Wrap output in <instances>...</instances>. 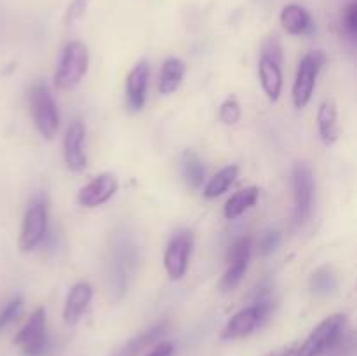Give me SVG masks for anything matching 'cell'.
Listing matches in <instances>:
<instances>
[{
	"mask_svg": "<svg viewBox=\"0 0 357 356\" xmlns=\"http://www.w3.org/2000/svg\"><path fill=\"white\" fill-rule=\"evenodd\" d=\"M296 348H298V344H295V342H293V344L282 346V348L274 349V351L267 353V355H264V356H293L295 355Z\"/></svg>",
	"mask_w": 357,
	"mask_h": 356,
	"instance_id": "obj_32",
	"label": "cell"
},
{
	"mask_svg": "<svg viewBox=\"0 0 357 356\" xmlns=\"http://www.w3.org/2000/svg\"><path fill=\"white\" fill-rule=\"evenodd\" d=\"M89 2L91 0H72L65 13V24L72 27L75 21H79L87 10V7H89Z\"/></svg>",
	"mask_w": 357,
	"mask_h": 356,
	"instance_id": "obj_29",
	"label": "cell"
},
{
	"mask_svg": "<svg viewBox=\"0 0 357 356\" xmlns=\"http://www.w3.org/2000/svg\"><path fill=\"white\" fill-rule=\"evenodd\" d=\"M150 65L149 61L142 59L132 66L126 82V103L129 110L138 112L142 110L146 100V87H149Z\"/></svg>",
	"mask_w": 357,
	"mask_h": 356,
	"instance_id": "obj_14",
	"label": "cell"
},
{
	"mask_svg": "<svg viewBox=\"0 0 357 356\" xmlns=\"http://www.w3.org/2000/svg\"><path fill=\"white\" fill-rule=\"evenodd\" d=\"M14 344L21 349L23 356H44L47 353L49 337L45 330L44 307H38L30 314L26 323L14 337Z\"/></svg>",
	"mask_w": 357,
	"mask_h": 356,
	"instance_id": "obj_7",
	"label": "cell"
},
{
	"mask_svg": "<svg viewBox=\"0 0 357 356\" xmlns=\"http://www.w3.org/2000/svg\"><path fill=\"white\" fill-rule=\"evenodd\" d=\"M136 260H138V251L131 237L124 232L115 234L112 237L110 258H108V285L115 299H121L128 290Z\"/></svg>",
	"mask_w": 357,
	"mask_h": 356,
	"instance_id": "obj_1",
	"label": "cell"
},
{
	"mask_svg": "<svg viewBox=\"0 0 357 356\" xmlns=\"http://www.w3.org/2000/svg\"><path fill=\"white\" fill-rule=\"evenodd\" d=\"M47 234V208L44 201H35L28 206L20 234V250L31 251L44 241Z\"/></svg>",
	"mask_w": 357,
	"mask_h": 356,
	"instance_id": "obj_9",
	"label": "cell"
},
{
	"mask_svg": "<svg viewBox=\"0 0 357 356\" xmlns=\"http://www.w3.org/2000/svg\"><path fill=\"white\" fill-rule=\"evenodd\" d=\"M86 143V128L80 121L72 122L68 126L63 138V150H65V163L72 171H82L87 166V156L84 150Z\"/></svg>",
	"mask_w": 357,
	"mask_h": 356,
	"instance_id": "obj_13",
	"label": "cell"
},
{
	"mask_svg": "<svg viewBox=\"0 0 357 356\" xmlns=\"http://www.w3.org/2000/svg\"><path fill=\"white\" fill-rule=\"evenodd\" d=\"M281 24L289 35H305L314 28L310 14L298 3H288L282 7Z\"/></svg>",
	"mask_w": 357,
	"mask_h": 356,
	"instance_id": "obj_16",
	"label": "cell"
},
{
	"mask_svg": "<svg viewBox=\"0 0 357 356\" xmlns=\"http://www.w3.org/2000/svg\"><path fill=\"white\" fill-rule=\"evenodd\" d=\"M185 63L180 58H167L159 75V93L173 94L183 82Z\"/></svg>",
	"mask_w": 357,
	"mask_h": 356,
	"instance_id": "obj_21",
	"label": "cell"
},
{
	"mask_svg": "<svg viewBox=\"0 0 357 356\" xmlns=\"http://www.w3.org/2000/svg\"><path fill=\"white\" fill-rule=\"evenodd\" d=\"M192 246H194V236L190 230H180L171 237L164 251V267L173 281H180L187 272Z\"/></svg>",
	"mask_w": 357,
	"mask_h": 356,
	"instance_id": "obj_10",
	"label": "cell"
},
{
	"mask_svg": "<svg viewBox=\"0 0 357 356\" xmlns=\"http://www.w3.org/2000/svg\"><path fill=\"white\" fill-rule=\"evenodd\" d=\"M317 129L319 136L326 145H333L338 140L340 129H338V114L333 101H323L317 112Z\"/></svg>",
	"mask_w": 357,
	"mask_h": 356,
	"instance_id": "obj_19",
	"label": "cell"
},
{
	"mask_svg": "<svg viewBox=\"0 0 357 356\" xmlns=\"http://www.w3.org/2000/svg\"><path fill=\"white\" fill-rule=\"evenodd\" d=\"M181 175L190 188H201L206 178V166L194 150H185L181 156Z\"/></svg>",
	"mask_w": 357,
	"mask_h": 356,
	"instance_id": "obj_23",
	"label": "cell"
},
{
	"mask_svg": "<svg viewBox=\"0 0 357 356\" xmlns=\"http://www.w3.org/2000/svg\"><path fill=\"white\" fill-rule=\"evenodd\" d=\"M239 175V168L236 164H230V166H225L223 170H220L218 173L213 175V178H209V181L206 184L204 191H202V195L206 199H215L218 195L225 194L230 188V185L234 184V180Z\"/></svg>",
	"mask_w": 357,
	"mask_h": 356,
	"instance_id": "obj_24",
	"label": "cell"
},
{
	"mask_svg": "<svg viewBox=\"0 0 357 356\" xmlns=\"http://www.w3.org/2000/svg\"><path fill=\"white\" fill-rule=\"evenodd\" d=\"M342 23H344L345 34L349 35L352 42L357 37V3L352 2L349 3L347 9L344 10V17H342Z\"/></svg>",
	"mask_w": 357,
	"mask_h": 356,
	"instance_id": "obj_28",
	"label": "cell"
},
{
	"mask_svg": "<svg viewBox=\"0 0 357 356\" xmlns=\"http://www.w3.org/2000/svg\"><path fill=\"white\" fill-rule=\"evenodd\" d=\"M218 117L223 124L227 126H234L239 122L241 119V105L236 98H227L222 105H220L218 110Z\"/></svg>",
	"mask_w": 357,
	"mask_h": 356,
	"instance_id": "obj_25",
	"label": "cell"
},
{
	"mask_svg": "<svg viewBox=\"0 0 357 356\" xmlns=\"http://www.w3.org/2000/svg\"><path fill=\"white\" fill-rule=\"evenodd\" d=\"M28 100H30V110L35 128L45 140H52L59 129V114L47 84L42 82V80L35 82L30 87Z\"/></svg>",
	"mask_w": 357,
	"mask_h": 356,
	"instance_id": "obj_4",
	"label": "cell"
},
{
	"mask_svg": "<svg viewBox=\"0 0 357 356\" xmlns=\"http://www.w3.org/2000/svg\"><path fill=\"white\" fill-rule=\"evenodd\" d=\"M279 244H281V232H279V230H267V232L260 237L258 248H260L261 255H271L272 251L278 250Z\"/></svg>",
	"mask_w": 357,
	"mask_h": 356,
	"instance_id": "obj_30",
	"label": "cell"
},
{
	"mask_svg": "<svg viewBox=\"0 0 357 356\" xmlns=\"http://www.w3.org/2000/svg\"><path fill=\"white\" fill-rule=\"evenodd\" d=\"M291 181L293 201H295V223L296 225H303L312 215L314 191H316V181H314L310 164L305 163V161L296 163L291 171Z\"/></svg>",
	"mask_w": 357,
	"mask_h": 356,
	"instance_id": "obj_6",
	"label": "cell"
},
{
	"mask_svg": "<svg viewBox=\"0 0 357 356\" xmlns=\"http://www.w3.org/2000/svg\"><path fill=\"white\" fill-rule=\"evenodd\" d=\"M349 316L344 313H335L324 318L305 339L300 348H296L293 356H323L324 353L337 348L340 339L347 332Z\"/></svg>",
	"mask_w": 357,
	"mask_h": 356,
	"instance_id": "obj_2",
	"label": "cell"
},
{
	"mask_svg": "<svg viewBox=\"0 0 357 356\" xmlns=\"http://www.w3.org/2000/svg\"><path fill=\"white\" fill-rule=\"evenodd\" d=\"M89 66V51L82 42H68L61 52L58 70L54 73V86L58 89H72L82 80Z\"/></svg>",
	"mask_w": 357,
	"mask_h": 356,
	"instance_id": "obj_5",
	"label": "cell"
},
{
	"mask_svg": "<svg viewBox=\"0 0 357 356\" xmlns=\"http://www.w3.org/2000/svg\"><path fill=\"white\" fill-rule=\"evenodd\" d=\"M272 311H274V302H272L271 295L255 299L251 306L237 311L227 321L225 328L222 332V339L223 341H237V339L248 337V335L253 334L258 327H261L268 320Z\"/></svg>",
	"mask_w": 357,
	"mask_h": 356,
	"instance_id": "obj_3",
	"label": "cell"
},
{
	"mask_svg": "<svg viewBox=\"0 0 357 356\" xmlns=\"http://www.w3.org/2000/svg\"><path fill=\"white\" fill-rule=\"evenodd\" d=\"M258 198H260V188L255 187V185L243 188V191L236 192L232 198H229V201L225 202V208H223V215L229 220L239 218L241 215H244L248 209L257 205Z\"/></svg>",
	"mask_w": 357,
	"mask_h": 356,
	"instance_id": "obj_20",
	"label": "cell"
},
{
	"mask_svg": "<svg viewBox=\"0 0 357 356\" xmlns=\"http://www.w3.org/2000/svg\"><path fill=\"white\" fill-rule=\"evenodd\" d=\"M166 330H167L166 323L153 325V327H150L149 330H143L142 334H138L136 337L129 339V341L126 342L122 348H119L112 356H139V353H142L143 349L155 344V342L166 334Z\"/></svg>",
	"mask_w": 357,
	"mask_h": 356,
	"instance_id": "obj_17",
	"label": "cell"
},
{
	"mask_svg": "<svg viewBox=\"0 0 357 356\" xmlns=\"http://www.w3.org/2000/svg\"><path fill=\"white\" fill-rule=\"evenodd\" d=\"M21 311H23V299H21V297H16V299L10 300L9 304H6V307L0 311V332L6 327H9V325L20 316Z\"/></svg>",
	"mask_w": 357,
	"mask_h": 356,
	"instance_id": "obj_26",
	"label": "cell"
},
{
	"mask_svg": "<svg viewBox=\"0 0 357 356\" xmlns=\"http://www.w3.org/2000/svg\"><path fill=\"white\" fill-rule=\"evenodd\" d=\"M174 353V344L169 341H162L159 344H155V348L149 353L146 356H173Z\"/></svg>",
	"mask_w": 357,
	"mask_h": 356,
	"instance_id": "obj_31",
	"label": "cell"
},
{
	"mask_svg": "<svg viewBox=\"0 0 357 356\" xmlns=\"http://www.w3.org/2000/svg\"><path fill=\"white\" fill-rule=\"evenodd\" d=\"M119 188V180L114 173H101L84 185L77 194V202L84 208H96L114 198Z\"/></svg>",
	"mask_w": 357,
	"mask_h": 356,
	"instance_id": "obj_12",
	"label": "cell"
},
{
	"mask_svg": "<svg viewBox=\"0 0 357 356\" xmlns=\"http://www.w3.org/2000/svg\"><path fill=\"white\" fill-rule=\"evenodd\" d=\"M251 250H253V239L251 237H241L230 246L229 251V269L223 274L220 281V290L223 293H229L239 286L243 281L244 274L248 271L251 258Z\"/></svg>",
	"mask_w": 357,
	"mask_h": 356,
	"instance_id": "obj_11",
	"label": "cell"
},
{
	"mask_svg": "<svg viewBox=\"0 0 357 356\" xmlns=\"http://www.w3.org/2000/svg\"><path fill=\"white\" fill-rule=\"evenodd\" d=\"M324 54L321 51L307 52L298 63L295 84H293V103L296 108H305L312 98L317 73L324 65Z\"/></svg>",
	"mask_w": 357,
	"mask_h": 356,
	"instance_id": "obj_8",
	"label": "cell"
},
{
	"mask_svg": "<svg viewBox=\"0 0 357 356\" xmlns=\"http://www.w3.org/2000/svg\"><path fill=\"white\" fill-rule=\"evenodd\" d=\"M261 58H267V59H271V61L281 65L282 45L275 35H272V37H268L267 40L264 42V45H261Z\"/></svg>",
	"mask_w": 357,
	"mask_h": 356,
	"instance_id": "obj_27",
	"label": "cell"
},
{
	"mask_svg": "<svg viewBox=\"0 0 357 356\" xmlns=\"http://www.w3.org/2000/svg\"><path fill=\"white\" fill-rule=\"evenodd\" d=\"M258 75H260L261 87H264L268 100L272 101L279 100L282 91L281 65H278V63L271 61V59L267 58H261L260 65H258Z\"/></svg>",
	"mask_w": 357,
	"mask_h": 356,
	"instance_id": "obj_18",
	"label": "cell"
},
{
	"mask_svg": "<svg viewBox=\"0 0 357 356\" xmlns=\"http://www.w3.org/2000/svg\"><path fill=\"white\" fill-rule=\"evenodd\" d=\"M309 288L312 292V295L321 297H331L333 293H337L338 290V276L335 272L333 267L330 265H321L314 271V274L309 279Z\"/></svg>",
	"mask_w": 357,
	"mask_h": 356,
	"instance_id": "obj_22",
	"label": "cell"
},
{
	"mask_svg": "<svg viewBox=\"0 0 357 356\" xmlns=\"http://www.w3.org/2000/svg\"><path fill=\"white\" fill-rule=\"evenodd\" d=\"M93 286L86 281H79L70 288L68 295H66L65 307H63V321L70 327L77 325L89 307L91 300H93Z\"/></svg>",
	"mask_w": 357,
	"mask_h": 356,
	"instance_id": "obj_15",
	"label": "cell"
}]
</instances>
